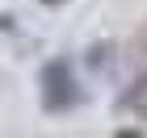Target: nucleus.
<instances>
[{
	"label": "nucleus",
	"instance_id": "7ed1b4c3",
	"mask_svg": "<svg viewBox=\"0 0 147 138\" xmlns=\"http://www.w3.org/2000/svg\"><path fill=\"white\" fill-rule=\"evenodd\" d=\"M139 46H143V50H147V29H143V34H139Z\"/></svg>",
	"mask_w": 147,
	"mask_h": 138
},
{
	"label": "nucleus",
	"instance_id": "20e7f679",
	"mask_svg": "<svg viewBox=\"0 0 147 138\" xmlns=\"http://www.w3.org/2000/svg\"><path fill=\"white\" fill-rule=\"evenodd\" d=\"M42 4H63V0H42Z\"/></svg>",
	"mask_w": 147,
	"mask_h": 138
},
{
	"label": "nucleus",
	"instance_id": "f257e3e1",
	"mask_svg": "<svg viewBox=\"0 0 147 138\" xmlns=\"http://www.w3.org/2000/svg\"><path fill=\"white\" fill-rule=\"evenodd\" d=\"M76 101H80V92H76V80H71V67L63 59L46 63L42 67V105L51 113H63V109H71Z\"/></svg>",
	"mask_w": 147,
	"mask_h": 138
},
{
	"label": "nucleus",
	"instance_id": "f03ea898",
	"mask_svg": "<svg viewBox=\"0 0 147 138\" xmlns=\"http://www.w3.org/2000/svg\"><path fill=\"white\" fill-rule=\"evenodd\" d=\"M122 113H130V117H139V121H147V75H139V80L122 92Z\"/></svg>",
	"mask_w": 147,
	"mask_h": 138
}]
</instances>
